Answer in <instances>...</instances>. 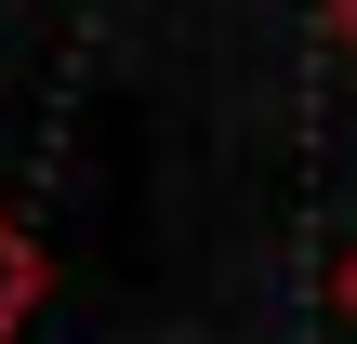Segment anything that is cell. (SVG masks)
Here are the masks:
<instances>
[{
  "label": "cell",
  "mask_w": 357,
  "mask_h": 344,
  "mask_svg": "<svg viewBox=\"0 0 357 344\" xmlns=\"http://www.w3.org/2000/svg\"><path fill=\"white\" fill-rule=\"evenodd\" d=\"M331 27H344V53H357V0H344V13H331Z\"/></svg>",
  "instance_id": "7a4b0ae2"
},
{
  "label": "cell",
  "mask_w": 357,
  "mask_h": 344,
  "mask_svg": "<svg viewBox=\"0 0 357 344\" xmlns=\"http://www.w3.org/2000/svg\"><path fill=\"white\" fill-rule=\"evenodd\" d=\"M26 305H40V252H26V225L0 212V344L26 331Z\"/></svg>",
  "instance_id": "6da1fadb"
},
{
  "label": "cell",
  "mask_w": 357,
  "mask_h": 344,
  "mask_svg": "<svg viewBox=\"0 0 357 344\" xmlns=\"http://www.w3.org/2000/svg\"><path fill=\"white\" fill-rule=\"evenodd\" d=\"M344 318H357V265H344Z\"/></svg>",
  "instance_id": "3957f363"
}]
</instances>
